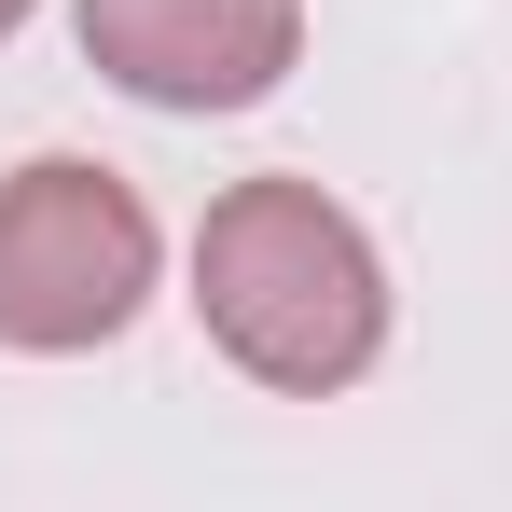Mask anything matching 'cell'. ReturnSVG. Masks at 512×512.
Returning a JSON list of instances; mask_svg holds the SVG:
<instances>
[{
	"instance_id": "3",
	"label": "cell",
	"mask_w": 512,
	"mask_h": 512,
	"mask_svg": "<svg viewBox=\"0 0 512 512\" xmlns=\"http://www.w3.org/2000/svg\"><path fill=\"white\" fill-rule=\"evenodd\" d=\"M70 28L139 111H250L305 56V0H70Z\"/></svg>"
},
{
	"instance_id": "4",
	"label": "cell",
	"mask_w": 512,
	"mask_h": 512,
	"mask_svg": "<svg viewBox=\"0 0 512 512\" xmlns=\"http://www.w3.org/2000/svg\"><path fill=\"white\" fill-rule=\"evenodd\" d=\"M28 14H42V0H0V42H14V28H28Z\"/></svg>"
},
{
	"instance_id": "1",
	"label": "cell",
	"mask_w": 512,
	"mask_h": 512,
	"mask_svg": "<svg viewBox=\"0 0 512 512\" xmlns=\"http://www.w3.org/2000/svg\"><path fill=\"white\" fill-rule=\"evenodd\" d=\"M194 319L250 388L333 402L388 346V263L319 180H236L194 222Z\"/></svg>"
},
{
	"instance_id": "2",
	"label": "cell",
	"mask_w": 512,
	"mask_h": 512,
	"mask_svg": "<svg viewBox=\"0 0 512 512\" xmlns=\"http://www.w3.org/2000/svg\"><path fill=\"white\" fill-rule=\"evenodd\" d=\"M153 208L125 167H84V153H28L0 180V346L28 360H84L111 346L139 305H153Z\"/></svg>"
}]
</instances>
